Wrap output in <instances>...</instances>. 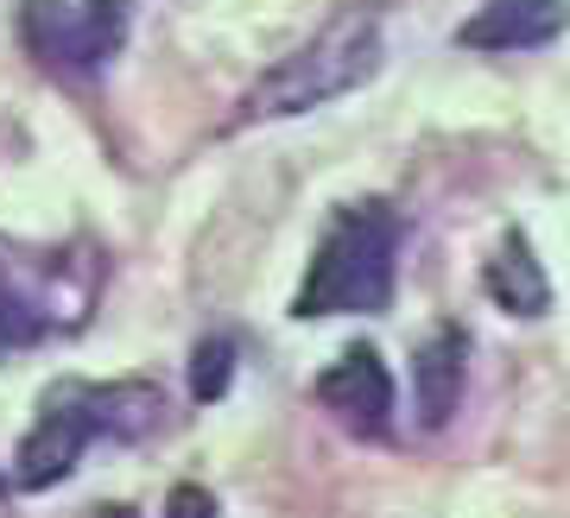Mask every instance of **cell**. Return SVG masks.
I'll list each match as a JSON object with an SVG mask.
<instances>
[{
    "instance_id": "7",
    "label": "cell",
    "mask_w": 570,
    "mask_h": 518,
    "mask_svg": "<svg viewBox=\"0 0 570 518\" xmlns=\"http://www.w3.org/2000/svg\"><path fill=\"white\" fill-rule=\"evenodd\" d=\"M463 373H469V341L463 329H431V341H419L412 355V405H419V424L425 430H444L456 418V399H463Z\"/></svg>"
},
{
    "instance_id": "1",
    "label": "cell",
    "mask_w": 570,
    "mask_h": 518,
    "mask_svg": "<svg viewBox=\"0 0 570 518\" xmlns=\"http://www.w3.org/2000/svg\"><path fill=\"white\" fill-rule=\"evenodd\" d=\"M159 418H165V399L146 379H121V386H58V392L45 399L39 424L26 430L20 456H13V487H26V494L58 487L96 437L134 442Z\"/></svg>"
},
{
    "instance_id": "4",
    "label": "cell",
    "mask_w": 570,
    "mask_h": 518,
    "mask_svg": "<svg viewBox=\"0 0 570 518\" xmlns=\"http://www.w3.org/2000/svg\"><path fill=\"white\" fill-rule=\"evenodd\" d=\"M20 32H26V44H32L45 63L96 70V63L115 58V44L127 39V0H82V7H63V0H26Z\"/></svg>"
},
{
    "instance_id": "12",
    "label": "cell",
    "mask_w": 570,
    "mask_h": 518,
    "mask_svg": "<svg viewBox=\"0 0 570 518\" xmlns=\"http://www.w3.org/2000/svg\"><path fill=\"white\" fill-rule=\"evenodd\" d=\"M102 518H134V512H127V506H108V512Z\"/></svg>"
},
{
    "instance_id": "6",
    "label": "cell",
    "mask_w": 570,
    "mask_h": 518,
    "mask_svg": "<svg viewBox=\"0 0 570 518\" xmlns=\"http://www.w3.org/2000/svg\"><path fill=\"white\" fill-rule=\"evenodd\" d=\"M564 26H570L564 0H489L456 32V44H469V51H532V44H551Z\"/></svg>"
},
{
    "instance_id": "2",
    "label": "cell",
    "mask_w": 570,
    "mask_h": 518,
    "mask_svg": "<svg viewBox=\"0 0 570 518\" xmlns=\"http://www.w3.org/2000/svg\"><path fill=\"white\" fill-rule=\"evenodd\" d=\"M387 58V32H381V13L374 7H343L330 26H317L298 51H285L273 70H266L254 89H247V120H292L311 114L324 101L362 89Z\"/></svg>"
},
{
    "instance_id": "10",
    "label": "cell",
    "mask_w": 570,
    "mask_h": 518,
    "mask_svg": "<svg viewBox=\"0 0 570 518\" xmlns=\"http://www.w3.org/2000/svg\"><path fill=\"white\" fill-rule=\"evenodd\" d=\"M39 336H45L39 303L26 291H13V279H0V348H32Z\"/></svg>"
},
{
    "instance_id": "9",
    "label": "cell",
    "mask_w": 570,
    "mask_h": 518,
    "mask_svg": "<svg viewBox=\"0 0 570 518\" xmlns=\"http://www.w3.org/2000/svg\"><path fill=\"white\" fill-rule=\"evenodd\" d=\"M228 379H235V341L216 336L197 348V360H190V399L197 405H216L228 392Z\"/></svg>"
},
{
    "instance_id": "11",
    "label": "cell",
    "mask_w": 570,
    "mask_h": 518,
    "mask_svg": "<svg viewBox=\"0 0 570 518\" xmlns=\"http://www.w3.org/2000/svg\"><path fill=\"white\" fill-rule=\"evenodd\" d=\"M165 518H216V494H204V487H171Z\"/></svg>"
},
{
    "instance_id": "8",
    "label": "cell",
    "mask_w": 570,
    "mask_h": 518,
    "mask_svg": "<svg viewBox=\"0 0 570 518\" xmlns=\"http://www.w3.org/2000/svg\"><path fill=\"white\" fill-rule=\"evenodd\" d=\"M482 285H489V298L501 303V310H513V317H539V310L551 303V279H546V266L532 259V247H527L520 235L501 240V253L489 259Z\"/></svg>"
},
{
    "instance_id": "5",
    "label": "cell",
    "mask_w": 570,
    "mask_h": 518,
    "mask_svg": "<svg viewBox=\"0 0 570 518\" xmlns=\"http://www.w3.org/2000/svg\"><path fill=\"white\" fill-rule=\"evenodd\" d=\"M317 405H324L330 418H343L355 437H387L393 424V373L381 367L374 348H348L336 367L317 373Z\"/></svg>"
},
{
    "instance_id": "3",
    "label": "cell",
    "mask_w": 570,
    "mask_h": 518,
    "mask_svg": "<svg viewBox=\"0 0 570 518\" xmlns=\"http://www.w3.org/2000/svg\"><path fill=\"white\" fill-rule=\"evenodd\" d=\"M393 266H400V216L387 202H348L336 209L330 235L311 253V272L292 298V317H362L387 310Z\"/></svg>"
}]
</instances>
